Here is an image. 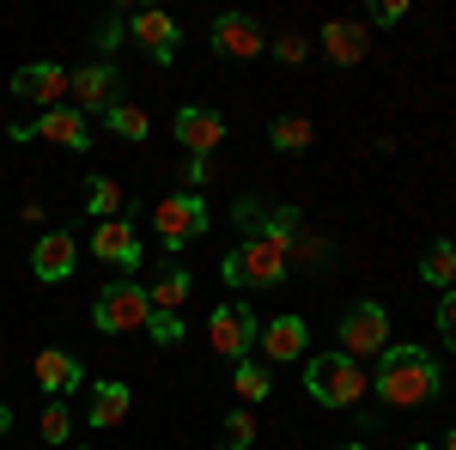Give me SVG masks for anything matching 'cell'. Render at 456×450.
I'll list each match as a JSON object with an SVG mask.
<instances>
[{
    "label": "cell",
    "mask_w": 456,
    "mask_h": 450,
    "mask_svg": "<svg viewBox=\"0 0 456 450\" xmlns=\"http://www.w3.org/2000/svg\"><path fill=\"white\" fill-rule=\"evenodd\" d=\"M378 402L384 408H420V402H432L438 389H444V378H438V359L426 353V347L414 341H395L384 347V359H378Z\"/></svg>",
    "instance_id": "cell-1"
},
{
    "label": "cell",
    "mask_w": 456,
    "mask_h": 450,
    "mask_svg": "<svg viewBox=\"0 0 456 450\" xmlns=\"http://www.w3.org/2000/svg\"><path fill=\"white\" fill-rule=\"evenodd\" d=\"M219 274H225V286H238V292H244V286L268 292V286H286V274H292V250L249 232V238L225 256V268H219Z\"/></svg>",
    "instance_id": "cell-2"
},
{
    "label": "cell",
    "mask_w": 456,
    "mask_h": 450,
    "mask_svg": "<svg viewBox=\"0 0 456 450\" xmlns=\"http://www.w3.org/2000/svg\"><path fill=\"white\" fill-rule=\"evenodd\" d=\"M305 389H311L322 408H359V396L371 383L359 372V359H347V353H316L311 365H305Z\"/></svg>",
    "instance_id": "cell-3"
},
{
    "label": "cell",
    "mask_w": 456,
    "mask_h": 450,
    "mask_svg": "<svg viewBox=\"0 0 456 450\" xmlns=\"http://www.w3.org/2000/svg\"><path fill=\"white\" fill-rule=\"evenodd\" d=\"M92 323H98V335H134L152 323V299H146L141 280H116V286H98V299H92Z\"/></svg>",
    "instance_id": "cell-4"
},
{
    "label": "cell",
    "mask_w": 456,
    "mask_h": 450,
    "mask_svg": "<svg viewBox=\"0 0 456 450\" xmlns=\"http://www.w3.org/2000/svg\"><path fill=\"white\" fill-rule=\"evenodd\" d=\"M213 213H208V195H195V189H183V195H165L159 208H152V232H159V243L165 250H189L195 238H208Z\"/></svg>",
    "instance_id": "cell-5"
},
{
    "label": "cell",
    "mask_w": 456,
    "mask_h": 450,
    "mask_svg": "<svg viewBox=\"0 0 456 450\" xmlns=\"http://www.w3.org/2000/svg\"><path fill=\"white\" fill-rule=\"evenodd\" d=\"M208 341H213V353H219V359H232V365H238V359H249V347L262 341V323H256V311H249V305H238V299H232V305H219V311L208 316Z\"/></svg>",
    "instance_id": "cell-6"
},
{
    "label": "cell",
    "mask_w": 456,
    "mask_h": 450,
    "mask_svg": "<svg viewBox=\"0 0 456 450\" xmlns=\"http://www.w3.org/2000/svg\"><path fill=\"white\" fill-rule=\"evenodd\" d=\"M389 347V311L378 305V299H359V305H347V316H341V353L347 359H371V353H384Z\"/></svg>",
    "instance_id": "cell-7"
},
{
    "label": "cell",
    "mask_w": 456,
    "mask_h": 450,
    "mask_svg": "<svg viewBox=\"0 0 456 450\" xmlns=\"http://www.w3.org/2000/svg\"><path fill=\"white\" fill-rule=\"evenodd\" d=\"M68 104L79 110V116H104V110H116V104H122V73L110 68V61H86V68H73Z\"/></svg>",
    "instance_id": "cell-8"
},
{
    "label": "cell",
    "mask_w": 456,
    "mask_h": 450,
    "mask_svg": "<svg viewBox=\"0 0 456 450\" xmlns=\"http://www.w3.org/2000/svg\"><path fill=\"white\" fill-rule=\"evenodd\" d=\"M12 140H49V146H68V152H86L92 146V116H79L73 104H61V110H43L37 122H19V128H6Z\"/></svg>",
    "instance_id": "cell-9"
},
{
    "label": "cell",
    "mask_w": 456,
    "mask_h": 450,
    "mask_svg": "<svg viewBox=\"0 0 456 450\" xmlns=\"http://www.w3.org/2000/svg\"><path fill=\"white\" fill-rule=\"evenodd\" d=\"M208 43L225 55V61H256L268 43H262V25L249 19V12H219L213 19V31H208Z\"/></svg>",
    "instance_id": "cell-10"
},
{
    "label": "cell",
    "mask_w": 456,
    "mask_h": 450,
    "mask_svg": "<svg viewBox=\"0 0 456 450\" xmlns=\"http://www.w3.org/2000/svg\"><path fill=\"white\" fill-rule=\"evenodd\" d=\"M68 68H55V61H31V68L12 73V98H25V104H43V110H61L68 104Z\"/></svg>",
    "instance_id": "cell-11"
},
{
    "label": "cell",
    "mask_w": 456,
    "mask_h": 450,
    "mask_svg": "<svg viewBox=\"0 0 456 450\" xmlns=\"http://www.w3.org/2000/svg\"><path fill=\"white\" fill-rule=\"evenodd\" d=\"M225 140V116L208 104H183L176 110V146H189V159H213V146Z\"/></svg>",
    "instance_id": "cell-12"
},
{
    "label": "cell",
    "mask_w": 456,
    "mask_h": 450,
    "mask_svg": "<svg viewBox=\"0 0 456 450\" xmlns=\"http://www.w3.org/2000/svg\"><path fill=\"white\" fill-rule=\"evenodd\" d=\"M128 31H134V43H141L146 55L159 61V68H171L176 43H183V31H176L171 12H159V6H146V12H128Z\"/></svg>",
    "instance_id": "cell-13"
},
{
    "label": "cell",
    "mask_w": 456,
    "mask_h": 450,
    "mask_svg": "<svg viewBox=\"0 0 456 450\" xmlns=\"http://www.w3.org/2000/svg\"><path fill=\"white\" fill-rule=\"evenodd\" d=\"M92 250H98V262H110V268H141V232H134V219H104L98 225V238H92Z\"/></svg>",
    "instance_id": "cell-14"
},
{
    "label": "cell",
    "mask_w": 456,
    "mask_h": 450,
    "mask_svg": "<svg viewBox=\"0 0 456 450\" xmlns=\"http://www.w3.org/2000/svg\"><path fill=\"white\" fill-rule=\"evenodd\" d=\"M73 262H79V238L73 232H43L31 243V274L37 280H68Z\"/></svg>",
    "instance_id": "cell-15"
},
{
    "label": "cell",
    "mask_w": 456,
    "mask_h": 450,
    "mask_svg": "<svg viewBox=\"0 0 456 450\" xmlns=\"http://www.w3.org/2000/svg\"><path fill=\"white\" fill-rule=\"evenodd\" d=\"M128 408H134V389L116 383V378H104L98 389H92V402H86V426H92V432H110V426L128 420Z\"/></svg>",
    "instance_id": "cell-16"
},
{
    "label": "cell",
    "mask_w": 456,
    "mask_h": 450,
    "mask_svg": "<svg viewBox=\"0 0 456 450\" xmlns=\"http://www.w3.org/2000/svg\"><path fill=\"white\" fill-rule=\"evenodd\" d=\"M311 347V329H305V316H274V323H262V353L268 359H281V365H292L298 353Z\"/></svg>",
    "instance_id": "cell-17"
},
{
    "label": "cell",
    "mask_w": 456,
    "mask_h": 450,
    "mask_svg": "<svg viewBox=\"0 0 456 450\" xmlns=\"http://www.w3.org/2000/svg\"><path fill=\"white\" fill-rule=\"evenodd\" d=\"M37 383H43L49 396H61V402H68V389L86 383V365H79L73 353H61V347H49V353H37Z\"/></svg>",
    "instance_id": "cell-18"
},
{
    "label": "cell",
    "mask_w": 456,
    "mask_h": 450,
    "mask_svg": "<svg viewBox=\"0 0 456 450\" xmlns=\"http://www.w3.org/2000/svg\"><path fill=\"white\" fill-rule=\"evenodd\" d=\"M322 55H329L335 68H359V61H365V25L329 19V25H322Z\"/></svg>",
    "instance_id": "cell-19"
},
{
    "label": "cell",
    "mask_w": 456,
    "mask_h": 450,
    "mask_svg": "<svg viewBox=\"0 0 456 450\" xmlns=\"http://www.w3.org/2000/svg\"><path fill=\"white\" fill-rule=\"evenodd\" d=\"M189 292H195V280H189V268H183V262H165V268H159V280L146 286L152 311H176V305H183Z\"/></svg>",
    "instance_id": "cell-20"
},
{
    "label": "cell",
    "mask_w": 456,
    "mask_h": 450,
    "mask_svg": "<svg viewBox=\"0 0 456 450\" xmlns=\"http://www.w3.org/2000/svg\"><path fill=\"white\" fill-rule=\"evenodd\" d=\"M86 213L104 225V219H122V183L116 176H86Z\"/></svg>",
    "instance_id": "cell-21"
},
{
    "label": "cell",
    "mask_w": 456,
    "mask_h": 450,
    "mask_svg": "<svg viewBox=\"0 0 456 450\" xmlns=\"http://www.w3.org/2000/svg\"><path fill=\"white\" fill-rule=\"evenodd\" d=\"M232 389L244 396V408L268 402V396H274V383H268V365H262V359H238V365H232Z\"/></svg>",
    "instance_id": "cell-22"
},
{
    "label": "cell",
    "mask_w": 456,
    "mask_h": 450,
    "mask_svg": "<svg viewBox=\"0 0 456 450\" xmlns=\"http://www.w3.org/2000/svg\"><path fill=\"white\" fill-rule=\"evenodd\" d=\"M420 280H426V286H438V292H451V286H456V243L438 238L432 250H426V256H420Z\"/></svg>",
    "instance_id": "cell-23"
},
{
    "label": "cell",
    "mask_w": 456,
    "mask_h": 450,
    "mask_svg": "<svg viewBox=\"0 0 456 450\" xmlns=\"http://www.w3.org/2000/svg\"><path fill=\"white\" fill-rule=\"evenodd\" d=\"M311 116H274V128H268V140H274V152H311Z\"/></svg>",
    "instance_id": "cell-24"
},
{
    "label": "cell",
    "mask_w": 456,
    "mask_h": 450,
    "mask_svg": "<svg viewBox=\"0 0 456 450\" xmlns=\"http://www.w3.org/2000/svg\"><path fill=\"white\" fill-rule=\"evenodd\" d=\"M104 128H110V135H122V140H146V135H152V116H146L141 104L122 98L116 110H104Z\"/></svg>",
    "instance_id": "cell-25"
},
{
    "label": "cell",
    "mask_w": 456,
    "mask_h": 450,
    "mask_svg": "<svg viewBox=\"0 0 456 450\" xmlns=\"http://www.w3.org/2000/svg\"><path fill=\"white\" fill-rule=\"evenodd\" d=\"M37 426H43V438H49V450L73 445V408L61 402V396H49V402H43V420H37Z\"/></svg>",
    "instance_id": "cell-26"
},
{
    "label": "cell",
    "mask_w": 456,
    "mask_h": 450,
    "mask_svg": "<svg viewBox=\"0 0 456 450\" xmlns=\"http://www.w3.org/2000/svg\"><path fill=\"white\" fill-rule=\"evenodd\" d=\"M219 438H225V450H249L256 445V414H249V408H232L225 426H219Z\"/></svg>",
    "instance_id": "cell-27"
},
{
    "label": "cell",
    "mask_w": 456,
    "mask_h": 450,
    "mask_svg": "<svg viewBox=\"0 0 456 450\" xmlns=\"http://www.w3.org/2000/svg\"><path fill=\"white\" fill-rule=\"evenodd\" d=\"M146 335H152L159 347L183 341V316H176V311H152V323H146Z\"/></svg>",
    "instance_id": "cell-28"
},
{
    "label": "cell",
    "mask_w": 456,
    "mask_h": 450,
    "mask_svg": "<svg viewBox=\"0 0 456 450\" xmlns=\"http://www.w3.org/2000/svg\"><path fill=\"white\" fill-rule=\"evenodd\" d=\"M274 55H281L286 68H298V61H305V55H311V49H305V37H298V31H286L281 43H274Z\"/></svg>",
    "instance_id": "cell-29"
},
{
    "label": "cell",
    "mask_w": 456,
    "mask_h": 450,
    "mask_svg": "<svg viewBox=\"0 0 456 450\" xmlns=\"http://www.w3.org/2000/svg\"><path fill=\"white\" fill-rule=\"evenodd\" d=\"M438 329H444V341L456 347V286L444 292V299H438Z\"/></svg>",
    "instance_id": "cell-30"
},
{
    "label": "cell",
    "mask_w": 456,
    "mask_h": 450,
    "mask_svg": "<svg viewBox=\"0 0 456 450\" xmlns=\"http://www.w3.org/2000/svg\"><path fill=\"white\" fill-rule=\"evenodd\" d=\"M371 19H378V25H402V19H408V0H378Z\"/></svg>",
    "instance_id": "cell-31"
},
{
    "label": "cell",
    "mask_w": 456,
    "mask_h": 450,
    "mask_svg": "<svg viewBox=\"0 0 456 450\" xmlns=\"http://www.w3.org/2000/svg\"><path fill=\"white\" fill-rule=\"evenodd\" d=\"M6 432H12V408L0 402V438H6Z\"/></svg>",
    "instance_id": "cell-32"
},
{
    "label": "cell",
    "mask_w": 456,
    "mask_h": 450,
    "mask_svg": "<svg viewBox=\"0 0 456 450\" xmlns=\"http://www.w3.org/2000/svg\"><path fill=\"white\" fill-rule=\"evenodd\" d=\"M444 450H456V426H451V438H444Z\"/></svg>",
    "instance_id": "cell-33"
},
{
    "label": "cell",
    "mask_w": 456,
    "mask_h": 450,
    "mask_svg": "<svg viewBox=\"0 0 456 450\" xmlns=\"http://www.w3.org/2000/svg\"><path fill=\"white\" fill-rule=\"evenodd\" d=\"M402 450H432V445H402Z\"/></svg>",
    "instance_id": "cell-34"
},
{
    "label": "cell",
    "mask_w": 456,
    "mask_h": 450,
    "mask_svg": "<svg viewBox=\"0 0 456 450\" xmlns=\"http://www.w3.org/2000/svg\"><path fill=\"white\" fill-rule=\"evenodd\" d=\"M341 450H371V445H341Z\"/></svg>",
    "instance_id": "cell-35"
}]
</instances>
